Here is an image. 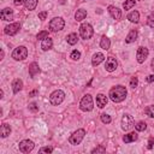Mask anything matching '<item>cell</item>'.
Returning <instances> with one entry per match:
<instances>
[{
  "instance_id": "1",
  "label": "cell",
  "mask_w": 154,
  "mask_h": 154,
  "mask_svg": "<svg viewBox=\"0 0 154 154\" xmlns=\"http://www.w3.org/2000/svg\"><path fill=\"white\" fill-rule=\"evenodd\" d=\"M109 97L114 102H122L126 97V88L124 85H116L109 90Z\"/></svg>"
},
{
  "instance_id": "2",
  "label": "cell",
  "mask_w": 154,
  "mask_h": 154,
  "mask_svg": "<svg viewBox=\"0 0 154 154\" xmlns=\"http://www.w3.org/2000/svg\"><path fill=\"white\" fill-rule=\"evenodd\" d=\"M93 107H94V105H93V97H91V95H89V94L84 95L82 97L81 102H79V108L82 111H84V112H89V111L93 109Z\"/></svg>"
},
{
  "instance_id": "3",
  "label": "cell",
  "mask_w": 154,
  "mask_h": 154,
  "mask_svg": "<svg viewBox=\"0 0 154 154\" xmlns=\"http://www.w3.org/2000/svg\"><path fill=\"white\" fill-rule=\"evenodd\" d=\"M64 97H65L64 91L60 90V89H58V90H54V91L51 94L49 101H51V103H52L53 106H58V105H60V103L64 101Z\"/></svg>"
},
{
  "instance_id": "4",
  "label": "cell",
  "mask_w": 154,
  "mask_h": 154,
  "mask_svg": "<svg viewBox=\"0 0 154 154\" xmlns=\"http://www.w3.org/2000/svg\"><path fill=\"white\" fill-rule=\"evenodd\" d=\"M79 34H81L82 38L88 40V38H90V37L93 36L94 29H93V26H91L89 23H83V24L79 26Z\"/></svg>"
},
{
  "instance_id": "5",
  "label": "cell",
  "mask_w": 154,
  "mask_h": 154,
  "mask_svg": "<svg viewBox=\"0 0 154 154\" xmlns=\"http://www.w3.org/2000/svg\"><path fill=\"white\" fill-rule=\"evenodd\" d=\"M84 135H85L84 129H78L77 131H75V132H73V134L70 136L69 142H70L71 144H73V146L79 144V143L82 142V140L84 138Z\"/></svg>"
},
{
  "instance_id": "6",
  "label": "cell",
  "mask_w": 154,
  "mask_h": 154,
  "mask_svg": "<svg viewBox=\"0 0 154 154\" xmlns=\"http://www.w3.org/2000/svg\"><path fill=\"white\" fill-rule=\"evenodd\" d=\"M26 57H28V49L24 46H19L14 48V51L12 52V58L14 60H24Z\"/></svg>"
},
{
  "instance_id": "7",
  "label": "cell",
  "mask_w": 154,
  "mask_h": 154,
  "mask_svg": "<svg viewBox=\"0 0 154 154\" xmlns=\"http://www.w3.org/2000/svg\"><path fill=\"white\" fill-rule=\"evenodd\" d=\"M64 25H65V22L60 17H55L49 22V29L52 31H59L64 28Z\"/></svg>"
},
{
  "instance_id": "8",
  "label": "cell",
  "mask_w": 154,
  "mask_h": 154,
  "mask_svg": "<svg viewBox=\"0 0 154 154\" xmlns=\"http://www.w3.org/2000/svg\"><path fill=\"white\" fill-rule=\"evenodd\" d=\"M34 142L30 141V140H23L19 142V150L22 153H29L34 149Z\"/></svg>"
},
{
  "instance_id": "9",
  "label": "cell",
  "mask_w": 154,
  "mask_h": 154,
  "mask_svg": "<svg viewBox=\"0 0 154 154\" xmlns=\"http://www.w3.org/2000/svg\"><path fill=\"white\" fill-rule=\"evenodd\" d=\"M132 126H134V119H132V117L129 116V114L123 116V118H122V129L125 130V131H128Z\"/></svg>"
},
{
  "instance_id": "10",
  "label": "cell",
  "mask_w": 154,
  "mask_h": 154,
  "mask_svg": "<svg viewBox=\"0 0 154 154\" xmlns=\"http://www.w3.org/2000/svg\"><path fill=\"white\" fill-rule=\"evenodd\" d=\"M19 29H20V24L19 23H12L10 25H6L5 29H4V31H5L6 35L12 36V35H16L19 31Z\"/></svg>"
},
{
  "instance_id": "11",
  "label": "cell",
  "mask_w": 154,
  "mask_h": 154,
  "mask_svg": "<svg viewBox=\"0 0 154 154\" xmlns=\"http://www.w3.org/2000/svg\"><path fill=\"white\" fill-rule=\"evenodd\" d=\"M148 49L146 48V47H138V49H137V53H136V59H137V61L140 63V64H142V63H144V60L147 59V57H148Z\"/></svg>"
},
{
  "instance_id": "12",
  "label": "cell",
  "mask_w": 154,
  "mask_h": 154,
  "mask_svg": "<svg viewBox=\"0 0 154 154\" xmlns=\"http://www.w3.org/2000/svg\"><path fill=\"white\" fill-rule=\"evenodd\" d=\"M117 66H118L117 60H116L113 57H108L107 60H106V63H105V69H106L108 72H113V71L117 69Z\"/></svg>"
},
{
  "instance_id": "13",
  "label": "cell",
  "mask_w": 154,
  "mask_h": 154,
  "mask_svg": "<svg viewBox=\"0 0 154 154\" xmlns=\"http://www.w3.org/2000/svg\"><path fill=\"white\" fill-rule=\"evenodd\" d=\"M108 12H109L111 17L116 20L120 19V17H122V11L116 6H108Z\"/></svg>"
},
{
  "instance_id": "14",
  "label": "cell",
  "mask_w": 154,
  "mask_h": 154,
  "mask_svg": "<svg viewBox=\"0 0 154 154\" xmlns=\"http://www.w3.org/2000/svg\"><path fill=\"white\" fill-rule=\"evenodd\" d=\"M0 17H1L2 20H11L13 18V11H12V8H10V7L4 8L1 11V13H0Z\"/></svg>"
},
{
  "instance_id": "15",
  "label": "cell",
  "mask_w": 154,
  "mask_h": 154,
  "mask_svg": "<svg viewBox=\"0 0 154 154\" xmlns=\"http://www.w3.org/2000/svg\"><path fill=\"white\" fill-rule=\"evenodd\" d=\"M105 60V55L102 54V53H95L94 55H93V58H91V64L94 65V66H96V65H99L100 63H102Z\"/></svg>"
},
{
  "instance_id": "16",
  "label": "cell",
  "mask_w": 154,
  "mask_h": 154,
  "mask_svg": "<svg viewBox=\"0 0 154 154\" xmlns=\"http://www.w3.org/2000/svg\"><path fill=\"white\" fill-rule=\"evenodd\" d=\"M38 72H40L38 64H37V63H31V64L29 65V75H30V77L34 78Z\"/></svg>"
},
{
  "instance_id": "17",
  "label": "cell",
  "mask_w": 154,
  "mask_h": 154,
  "mask_svg": "<svg viewBox=\"0 0 154 154\" xmlns=\"http://www.w3.org/2000/svg\"><path fill=\"white\" fill-rule=\"evenodd\" d=\"M52 46H53V41H52V38H51L49 36L42 40L41 48H42L43 51H48V49H51V48H52Z\"/></svg>"
},
{
  "instance_id": "18",
  "label": "cell",
  "mask_w": 154,
  "mask_h": 154,
  "mask_svg": "<svg viewBox=\"0 0 154 154\" xmlns=\"http://www.w3.org/2000/svg\"><path fill=\"white\" fill-rule=\"evenodd\" d=\"M23 88V82L19 79V78H16L13 82H12V89H13V93L17 94L18 91H20Z\"/></svg>"
},
{
  "instance_id": "19",
  "label": "cell",
  "mask_w": 154,
  "mask_h": 154,
  "mask_svg": "<svg viewBox=\"0 0 154 154\" xmlns=\"http://www.w3.org/2000/svg\"><path fill=\"white\" fill-rule=\"evenodd\" d=\"M106 103H107V97H106V95L99 94V95L96 96V105H97V107L102 108V107L106 106Z\"/></svg>"
},
{
  "instance_id": "20",
  "label": "cell",
  "mask_w": 154,
  "mask_h": 154,
  "mask_svg": "<svg viewBox=\"0 0 154 154\" xmlns=\"http://www.w3.org/2000/svg\"><path fill=\"white\" fill-rule=\"evenodd\" d=\"M109 46H111V41H109V38H108L106 35H103V36L101 37V41H100V47H101L102 49L107 51V49L109 48Z\"/></svg>"
},
{
  "instance_id": "21",
  "label": "cell",
  "mask_w": 154,
  "mask_h": 154,
  "mask_svg": "<svg viewBox=\"0 0 154 154\" xmlns=\"http://www.w3.org/2000/svg\"><path fill=\"white\" fill-rule=\"evenodd\" d=\"M0 134H1V137H7V136L11 134V128H10V125L6 124V123H4V124L1 125V128H0Z\"/></svg>"
},
{
  "instance_id": "22",
  "label": "cell",
  "mask_w": 154,
  "mask_h": 154,
  "mask_svg": "<svg viewBox=\"0 0 154 154\" xmlns=\"http://www.w3.org/2000/svg\"><path fill=\"white\" fill-rule=\"evenodd\" d=\"M85 17H87V11H85V10H83V8L77 10V11H76V13H75V19H76V20H78V22L83 20Z\"/></svg>"
},
{
  "instance_id": "23",
  "label": "cell",
  "mask_w": 154,
  "mask_h": 154,
  "mask_svg": "<svg viewBox=\"0 0 154 154\" xmlns=\"http://www.w3.org/2000/svg\"><path fill=\"white\" fill-rule=\"evenodd\" d=\"M136 140H137V134H136V132H130V134H128V135H125V136L123 137V141H124L125 143L135 142Z\"/></svg>"
},
{
  "instance_id": "24",
  "label": "cell",
  "mask_w": 154,
  "mask_h": 154,
  "mask_svg": "<svg viewBox=\"0 0 154 154\" xmlns=\"http://www.w3.org/2000/svg\"><path fill=\"white\" fill-rule=\"evenodd\" d=\"M136 38H137V31H136V30H131V31L128 34V36H126V38H125V42L131 43V42H135Z\"/></svg>"
},
{
  "instance_id": "25",
  "label": "cell",
  "mask_w": 154,
  "mask_h": 154,
  "mask_svg": "<svg viewBox=\"0 0 154 154\" xmlns=\"http://www.w3.org/2000/svg\"><path fill=\"white\" fill-rule=\"evenodd\" d=\"M66 41H67L69 45H76L77 41H78V36H77V34H75V32L69 34V35L66 36Z\"/></svg>"
},
{
  "instance_id": "26",
  "label": "cell",
  "mask_w": 154,
  "mask_h": 154,
  "mask_svg": "<svg viewBox=\"0 0 154 154\" xmlns=\"http://www.w3.org/2000/svg\"><path fill=\"white\" fill-rule=\"evenodd\" d=\"M128 19H129L130 22H132V23H137L138 19H140V13H138L137 11H132V12H130V13L128 14Z\"/></svg>"
},
{
  "instance_id": "27",
  "label": "cell",
  "mask_w": 154,
  "mask_h": 154,
  "mask_svg": "<svg viewBox=\"0 0 154 154\" xmlns=\"http://www.w3.org/2000/svg\"><path fill=\"white\" fill-rule=\"evenodd\" d=\"M36 5H37V0H25V7L29 11L35 10L36 8Z\"/></svg>"
},
{
  "instance_id": "28",
  "label": "cell",
  "mask_w": 154,
  "mask_h": 154,
  "mask_svg": "<svg viewBox=\"0 0 154 154\" xmlns=\"http://www.w3.org/2000/svg\"><path fill=\"white\" fill-rule=\"evenodd\" d=\"M144 113L150 117V118H154V105H150V106H147L144 108Z\"/></svg>"
},
{
  "instance_id": "29",
  "label": "cell",
  "mask_w": 154,
  "mask_h": 154,
  "mask_svg": "<svg viewBox=\"0 0 154 154\" xmlns=\"http://www.w3.org/2000/svg\"><path fill=\"white\" fill-rule=\"evenodd\" d=\"M135 128H136L137 131H144L146 128H147V124H146L144 122H138V123L135 125Z\"/></svg>"
},
{
  "instance_id": "30",
  "label": "cell",
  "mask_w": 154,
  "mask_h": 154,
  "mask_svg": "<svg viewBox=\"0 0 154 154\" xmlns=\"http://www.w3.org/2000/svg\"><path fill=\"white\" fill-rule=\"evenodd\" d=\"M135 2H136V0H126V1L123 4V6H124L125 10H130L132 6H135Z\"/></svg>"
},
{
  "instance_id": "31",
  "label": "cell",
  "mask_w": 154,
  "mask_h": 154,
  "mask_svg": "<svg viewBox=\"0 0 154 154\" xmlns=\"http://www.w3.org/2000/svg\"><path fill=\"white\" fill-rule=\"evenodd\" d=\"M111 120H112V119H111V117H109L108 114H106V113H102V114H101V122H102V123L109 124Z\"/></svg>"
},
{
  "instance_id": "32",
  "label": "cell",
  "mask_w": 154,
  "mask_h": 154,
  "mask_svg": "<svg viewBox=\"0 0 154 154\" xmlns=\"http://www.w3.org/2000/svg\"><path fill=\"white\" fill-rule=\"evenodd\" d=\"M36 37H37V40H43V38H46V37H48V31H47V30L40 31Z\"/></svg>"
},
{
  "instance_id": "33",
  "label": "cell",
  "mask_w": 154,
  "mask_h": 154,
  "mask_svg": "<svg viewBox=\"0 0 154 154\" xmlns=\"http://www.w3.org/2000/svg\"><path fill=\"white\" fill-rule=\"evenodd\" d=\"M148 25L150 28H154V11L150 12V14L148 16Z\"/></svg>"
},
{
  "instance_id": "34",
  "label": "cell",
  "mask_w": 154,
  "mask_h": 154,
  "mask_svg": "<svg viewBox=\"0 0 154 154\" xmlns=\"http://www.w3.org/2000/svg\"><path fill=\"white\" fill-rule=\"evenodd\" d=\"M105 152H106V148L102 147V146H99V147H96L91 150V153H105Z\"/></svg>"
},
{
  "instance_id": "35",
  "label": "cell",
  "mask_w": 154,
  "mask_h": 154,
  "mask_svg": "<svg viewBox=\"0 0 154 154\" xmlns=\"http://www.w3.org/2000/svg\"><path fill=\"white\" fill-rule=\"evenodd\" d=\"M71 58H72L73 60H78V59L81 58V53H79L78 51H72V53H71Z\"/></svg>"
},
{
  "instance_id": "36",
  "label": "cell",
  "mask_w": 154,
  "mask_h": 154,
  "mask_svg": "<svg viewBox=\"0 0 154 154\" xmlns=\"http://www.w3.org/2000/svg\"><path fill=\"white\" fill-rule=\"evenodd\" d=\"M137 84H138V79H137V77H132L131 81H130V87L135 89V88L137 87Z\"/></svg>"
},
{
  "instance_id": "37",
  "label": "cell",
  "mask_w": 154,
  "mask_h": 154,
  "mask_svg": "<svg viewBox=\"0 0 154 154\" xmlns=\"http://www.w3.org/2000/svg\"><path fill=\"white\" fill-rule=\"evenodd\" d=\"M29 109H30L31 112H37V111H38V106H37L35 102H31V103L29 105Z\"/></svg>"
},
{
  "instance_id": "38",
  "label": "cell",
  "mask_w": 154,
  "mask_h": 154,
  "mask_svg": "<svg viewBox=\"0 0 154 154\" xmlns=\"http://www.w3.org/2000/svg\"><path fill=\"white\" fill-rule=\"evenodd\" d=\"M38 152L40 153H52L53 152V148L52 147H42Z\"/></svg>"
},
{
  "instance_id": "39",
  "label": "cell",
  "mask_w": 154,
  "mask_h": 154,
  "mask_svg": "<svg viewBox=\"0 0 154 154\" xmlns=\"http://www.w3.org/2000/svg\"><path fill=\"white\" fill-rule=\"evenodd\" d=\"M46 17H47V12H46V11H42V12L38 13V18H40L41 20H45Z\"/></svg>"
},
{
  "instance_id": "40",
  "label": "cell",
  "mask_w": 154,
  "mask_h": 154,
  "mask_svg": "<svg viewBox=\"0 0 154 154\" xmlns=\"http://www.w3.org/2000/svg\"><path fill=\"white\" fill-rule=\"evenodd\" d=\"M23 2H25V0H14V5L16 6H20Z\"/></svg>"
},
{
  "instance_id": "41",
  "label": "cell",
  "mask_w": 154,
  "mask_h": 154,
  "mask_svg": "<svg viewBox=\"0 0 154 154\" xmlns=\"http://www.w3.org/2000/svg\"><path fill=\"white\" fill-rule=\"evenodd\" d=\"M147 82H154V75H150V76H148L147 77Z\"/></svg>"
},
{
  "instance_id": "42",
  "label": "cell",
  "mask_w": 154,
  "mask_h": 154,
  "mask_svg": "<svg viewBox=\"0 0 154 154\" xmlns=\"http://www.w3.org/2000/svg\"><path fill=\"white\" fill-rule=\"evenodd\" d=\"M153 142H154L153 138H149V142H148V148H149V149L153 148Z\"/></svg>"
},
{
  "instance_id": "43",
  "label": "cell",
  "mask_w": 154,
  "mask_h": 154,
  "mask_svg": "<svg viewBox=\"0 0 154 154\" xmlns=\"http://www.w3.org/2000/svg\"><path fill=\"white\" fill-rule=\"evenodd\" d=\"M37 93H38V91L35 89V90H32V91H30V93H29V96H34V95H36Z\"/></svg>"
},
{
  "instance_id": "44",
  "label": "cell",
  "mask_w": 154,
  "mask_h": 154,
  "mask_svg": "<svg viewBox=\"0 0 154 154\" xmlns=\"http://www.w3.org/2000/svg\"><path fill=\"white\" fill-rule=\"evenodd\" d=\"M4 58V51L1 49V55H0V59H2Z\"/></svg>"
},
{
  "instance_id": "45",
  "label": "cell",
  "mask_w": 154,
  "mask_h": 154,
  "mask_svg": "<svg viewBox=\"0 0 154 154\" xmlns=\"http://www.w3.org/2000/svg\"><path fill=\"white\" fill-rule=\"evenodd\" d=\"M152 69H153V70H154V59H153V60H152Z\"/></svg>"
},
{
  "instance_id": "46",
  "label": "cell",
  "mask_w": 154,
  "mask_h": 154,
  "mask_svg": "<svg viewBox=\"0 0 154 154\" xmlns=\"http://www.w3.org/2000/svg\"><path fill=\"white\" fill-rule=\"evenodd\" d=\"M2 95H4V91H2V90H0V97H2Z\"/></svg>"
}]
</instances>
